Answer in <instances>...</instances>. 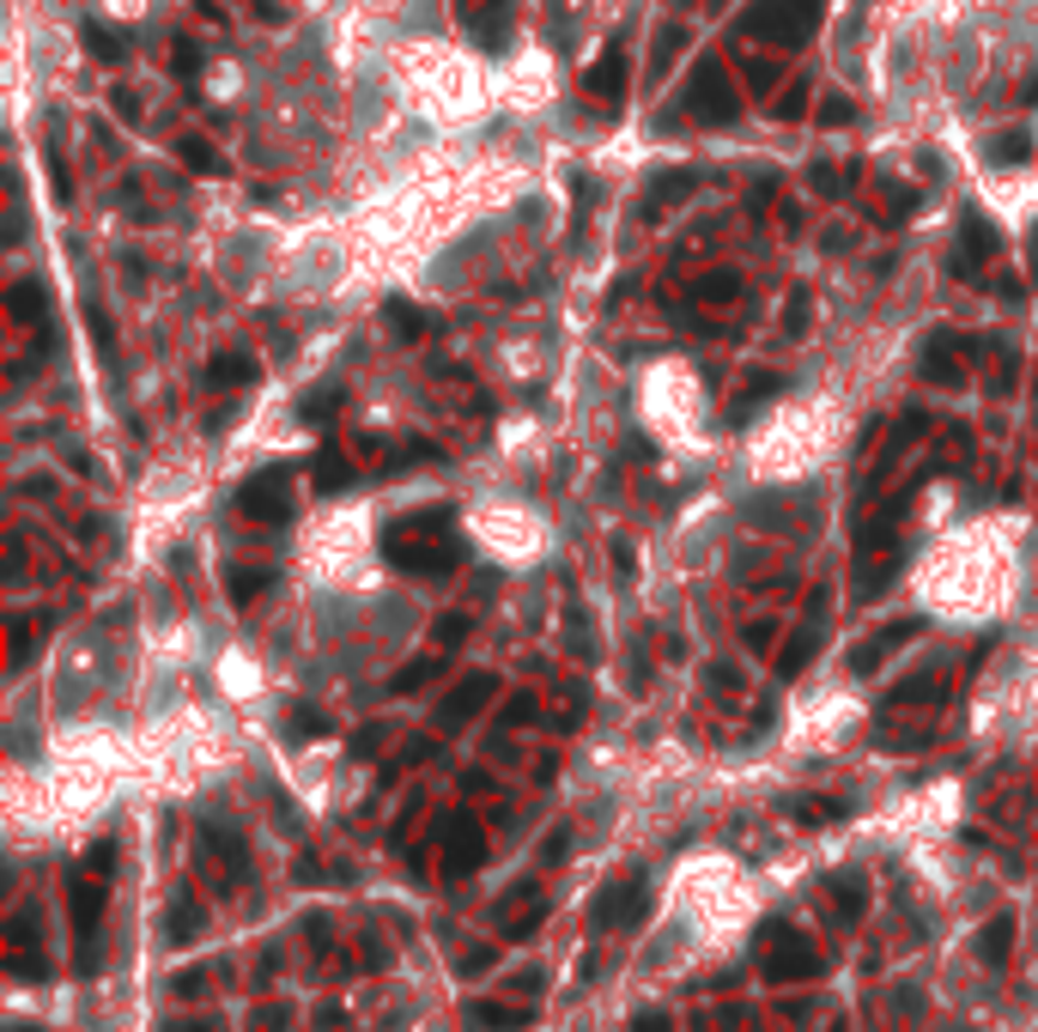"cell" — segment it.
<instances>
[{"instance_id":"603a6c76","label":"cell","mask_w":1038,"mask_h":1032,"mask_svg":"<svg viewBox=\"0 0 1038 1032\" xmlns=\"http://www.w3.org/2000/svg\"><path fill=\"white\" fill-rule=\"evenodd\" d=\"M176 152H183V165H189V170H201V177H219V170H225V158L213 152V140H195V134H189V140L176 146Z\"/></svg>"},{"instance_id":"d4e9b609","label":"cell","mask_w":1038,"mask_h":1032,"mask_svg":"<svg viewBox=\"0 0 1038 1032\" xmlns=\"http://www.w3.org/2000/svg\"><path fill=\"white\" fill-rule=\"evenodd\" d=\"M201 923H207V911H201L195 899H176V911H171V941H189V935H201Z\"/></svg>"},{"instance_id":"30bf717a","label":"cell","mask_w":1038,"mask_h":1032,"mask_svg":"<svg viewBox=\"0 0 1038 1032\" xmlns=\"http://www.w3.org/2000/svg\"><path fill=\"white\" fill-rule=\"evenodd\" d=\"M540 917H547V899H540V887L528 881V887H516V893H504V905H499V929L511 941H523V935H535L540 929Z\"/></svg>"},{"instance_id":"83f0119b","label":"cell","mask_w":1038,"mask_h":1032,"mask_svg":"<svg viewBox=\"0 0 1038 1032\" xmlns=\"http://www.w3.org/2000/svg\"><path fill=\"white\" fill-rule=\"evenodd\" d=\"M346 474H353V468H346L341 450H322V456H316V486H322V492H334V486H341Z\"/></svg>"},{"instance_id":"7a4b0ae2","label":"cell","mask_w":1038,"mask_h":1032,"mask_svg":"<svg viewBox=\"0 0 1038 1032\" xmlns=\"http://www.w3.org/2000/svg\"><path fill=\"white\" fill-rule=\"evenodd\" d=\"M760 948H765V978H814L826 960H820V948L802 935V929H789V923H772L760 935Z\"/></svg>"},{"instance_id":"b9f144b4","label":"cell","mask_w":1038,"mask_h":1032,"mask_svg":"<svg viewBox=\"0 0 1038 1032\" xmlns=\"http://www.w3.org/2000/svg\"><path fill=\"white\" fill-rule=\"evenodd\" d=\"M631 1032H674V1027H669V1014H638V1020H631Z\"/></svg>"},{"instance_id":"7bdbcfd3","label":"cell","mask_w":1038,"mask_h":1032,"mask_svg":"<svg viewBox=\"0 0 1038 1032\" xmlns=\"http://www.w3.org/2000/svg\"><path fill=\"white\" fill-rule=\"evenodd\" d=\"M280 1027H286V1008H267V1014L255 1020V1032H280Z\"/></svg>"},{"instance_id":"2e32d148","label":"cell","mask_w":1038,"mask_h":1032,"mask_svg":"<svg viewBox=\"0 0 1038 1032\" xmlns=\"http://www.w3.org/2000/svg\"><path fill=\"white\" fill-rule=\"evenodd\" d=\"M201 838H207V850L225 863V875H243V869H250V850H243V832H231L225 820H201Z\"/></svg>"},{"instance_id":"74e56055","label":"cell","mask_w":1038,"mask_h":1032,"mask_svg":"<svg viewBox=\"0 0 1038 1032\" xmlns=\"http://www.w3.org/2000/svg\"><path fill=\"white\" fill-rule=\"evenodd\" d=\"M171 55H176L171 67H176V73H183V79H189V73H201V49H195V43H176Z\"/></svg>"},{"instance_id":"5b68a950","label":"cell","mask_w":1038,"mask_h":1032,"mask_svg":"<svg viewBox=\"0 0 1038 1032\" xmlns=\"http://www.w3.org/2000/svg\"><path fill=\"white\" fill-rule=\"evenodd\" d=\"M645 905H650L645 875H619V881H607V887L595 893L590 923H595V929H631L638 917H645Z\"/></svg>"},{"instance_id":"ee69618b","label":"cell","mask_w":1038,"mask_h":1032,"mask_svg":"<svg viewBox=\"0 0 1038 1032\" xmlns=\"http://www.w3.org/2000/svg\"><path fill=\"white\" fill-rule=\"evenodd\" d=\"M566 844H571L566 832H552V838H547V863H566Z\"/></svg>"},{"instance_id":"836d02e7","label":"cell","mask_w":1038,"mask_h":1032,"mask_svg":"<svg viewBox=\"0 0 1038 1032\" xmlns=\"http://www.w3.org/2000/svg\"><path fill=\"white\" fill-rule=\"evenodd\" d=\"M432 638L444 644V650H449V644H461V638H468V614H444V620L432 626Z\"/></svg>"},{"instance_id":"52a82bcc","label":"cell","mask_w":1038,"mask_h":1032,"mask_svg":"<svg viewBox=\"0 0 1038 1032\" xmlns=\"http://www.w3.org/2000/svg\"><path fill=\"white\" fill-rule=\"evenodd\" d=\"M383 553H389V565H401V571H420V577H437V571H449V565L461 559V547L456 541H413V535H395L389 529V541H383Z\"/></svg>"},{"instance_id":"cb8c5ba5","label":"cell","mask_w":1038,"mask_h":1032,"mask_svg":"<svg viewBox=\"0 0 1038 1032\" xmlns=\"http://www.w3.org/2000/svg\"><path fill=\"white\" fill-rule=\"evenodd\" d=\"M225 583H231V601H255L267 583H274V571H243V565H231V571H225Z\"/></svg>"},{"instance_id":"f1b7e54d","label":"cell","mask_w":1038,"mask_h":1032,"mask_svg":"<svg viewBox=\"0 0 1038 1032\" xmlns=\"http://www.w3.org/2000/svg\"><path fill=\"white\" fill-rule=\"evenodd\" d=\"M935 693H942V687H935V680L911 674L905 687H899V693H887V711H899V705H923V699H935Z\"/></svg>"},{"instance_id":"ac0fdd59","label":"cell","mask_w":1038,"mask_h":1032,"mask_svg":"<svg viewBox=\"0 0 1038 1032\" xmlns=\"http://www.w3.org/2000/svg\"><path fill=\"white\" fill-rule=\"evenodd\" d=\"M917 371H923V383H947V389H954V383L966 377L960 371V359H954V340H929V347H923V359H917Z\"/></svg>"},{"instance_id":"484cf974","label":"cell","mask_w":1038,"mask_h":1032,"mask_svg":"<svg viewBox=\"0 0 1038 1032\" xmlns=\"http://www.w3.org/2000/svg\"><path fill=\"white\" fill-rule=\"evenodd\" d=\"M383 322H389V328H395V334H401V340H420V334H425V316H420V310H408V304H401V298H389V310H383Z\"/></svg>"},{"instance_id":"4dcf8cb0","label":"cell","mask_w":1038,"mask_h":1032,"mask_svg":"<svg viewBox=\"0 0 1038 1032\" xmlns=\"http://www.w3.org/2000/svg\"><path fill=\"white\" fill-rule=\"evenodd\" d=\"M85 49H92L98 61H122V37L110 25H85Z\"/></svg>"},{"instance_id":"e0dca14e","label":"cell","mask_w":1038,"mask_h":1032,"mask_svg":"<svg viewBox=\"0 0 1038 1032\" xmlns=\"http://www.w3.org/2000/svg\"><path fill=\"white\" fill-rule=\"evenodd\" d=\"M255 377H262V365H255L250 353H219V359L207 365V383H213V389H250Z\"/></svg>"},{"instance_id":"ba28073f","label":"cell","mask_w":1038,"mask_h":1032,"mask_svg":"<svg viewBox=\"0 0 1038 1032\" xmlns=\"http://www.w3.org/2000/svg\"><path fill=\"white\" fill-rule=\"evenodd\" d=\"M492 693H499V680L492 674H468L461 687H449L444 705H437V729H461V723L474 717V711H487Z\"/></svg>"},{"instance_id":"4316f807","label":"cell","mask_w":1038,"mask_h":1032,"mask_svg":"<svg viewBox=\"0 0 1038 1032\" xmlns=\"http://www.w3.org/2000/svg\"><path fill=\"white\" fill-rule=\"evenodd\" d=\"M13 316H19V322H37V316H43V286H37V280H19V286H13Z\"/></svg>"},{"instance_id":"d6a6232c","label":"cell","mask_w":1038,"mask_h":1032,"mask_svg":"<svg viewBox=\"0 0 1038 1032\" xmlns=\"http://www.w3.org/2000/svg\"><path fill=\"white\" fill-rule=\"evenodd\" d=\"M832 893H839V911H844V917H856V911H863V881L839 875V881H832Z\"/></svg>"},{"instance_id":"f35d334b","label":"cell","mask_w":1038,"mask_h":1032,"mask_svg":"<svg viewBox=\"0 0 1038 1032\" xmlns=\"http://www.w3.org/2000/svg\"><path fill=\"white\" fill-rule=\"evenodd\" d=\"M856 110H851V98H826V104H820V122H851Z\"/></svg>"},{"instance_id":"ffe728a7","label":"cell","mask_w":1038,"mask_h":1032,"mask_svg":"<svg viewBox=\"0 0 1038 1032\" xmlns=\"http://www.w3.org/2000/svg\"><path fill=\"white\" fill-rule=\"evenodd\" d=\"M1008 948H1014V917H996V923L978 935V960H984L990 972H1002V960H1008Z\"/></svg>"},{"instance_id":"9c48e42d","label":"cell","mask_w":1038,"mask_h":1032,"mask_svg":"<svg viewBox=\"0 0 1038 1032\" xmlns=\"http://www.w3.org/2000/svg\"><path fill=\"white\" fill-rule=\"evenodd\" d=\"M487 863V832L468 820V814H456L444 832V875H474V869Z\"/></svg>"},{"instance_id":"8d00e7d4","label":"cell","mask_w":1038,"mask_h":1032,"mask_svg":"<svg viewBox=\"0 0 1038 1032\" xmlns=\"http://www.w3.org/2000/svg\"><path fill=\"white\" fill-rule=\"evenodd\" d=\"M49 183H55V201H73V177H67V165L49 152Z\"/></svg>"},{"instance_id":"7402d4cb","label":"cell","mask_w":1038,"mask_h":1032,"mask_svg":"<svg viewBox=\"0 0 1038 1032\" xmlns=\"http://www.w3.org/2000/svg\"><path fill=\"white\" fill-rule=\"evenodd\" d=\"M286 735L292 741H316V735H329V717H322L316 705H292L286 711Z\"/></svg>"},{"instance_id":"d590c367","label":"cell","mask_w":1038,"mask_h":1032,"mask_svg":"<svg viewBox=\"0 0 1038 1032\" xmlns=\"http://www.w3.org/2000/svg\"><path fill=\"white\" fill-rule=\"evenodd\" d=\"M710 693H735V687H741V674H735V668H729V662H710Z\"/></svg>"},{"instance_id":"d6986e66","label":"cell","mask_w":1038,"mask_h":1032,"mask_svg":"<svg viewBox=\"0 0 1038 1032\" xmlns=\"http://www.w3.org/2000/svg\"><path fill=\"white\" fill-rule=\"evenodd\" d=\"M468 1020L480 1032H516V1027H528L535 1020V1008H504V1002H474L468 1008Z\"/></svg>"},{"instance_id":"277c9868","label":"cell","mask_w":1038,"mask_h":1032,"mask_svg":"<svg viewBox=\"0 0 1038 1032\" xmlns=\"http://www.w3.org/2000/svg\"><path fill=\"white\" fill-rule=\"evenodd\" d=\"M98 923H104V875L92 881V869L73 875V941H79V972L98 966Z\"/></svg>"},{"instance_id":"44dd1931","label":"cell","mask_w":1038,"mask_h":1032,"mask_svg":"<svg viewBox=\"0 0 1038 1032\" xmlns=\"http://www.w3.org/2000/svg\"><path fill=\"white\" fill-rule=\"evenodd\" d=\"M437 674H444V656H420V662H408L389 680V693H420L425 680H437Z\"/></svg>"},{"instance_id":"60d3db41","label":"cell","mask_w":1038,"mask_h":1032,"mask_svg":"<svg viewBox=\"0 0 1038 1032\" xmlns=\"http://www.w3.org/2000/svg\"><path fill=\"white\" fill-rule=\"evenodd\" d=\"M814 189H820V195H839V189H844V177H839V170H826V165H820V170H814Z\"/></svg>"},{"instance_id":"3957f363","label":"cell","mask_w":1038,"mask_h":1032,"mask_svg":"<svg viewBox=\"0 0 1038 1032\" xmlns=\"http://www.w3.org/2000/svg\"><path fill=\"white\" fill-rule=\"evenodd\" d=\"M686 110H693L698 122H710V128H723V122H735V86H729V67L723 61H698L693 79H686Z\"/></svg>"},{"instance_id":"e575fe53","label":"cell","mask_w":1038,"mask_h":1032,"mask_svg":"<svg viewBox=\"0 0 1038 1032\" xmlns=\"http://www.w3.org/2000/svg\"><path fill=\"white\" fill-rule=\"evenodd\" d=\"M796 814H802V820H844V802H832V796L820 802L814 796V802H796Z\"/></svg>"},{"instance_id":"ab89813d","label":"cell","mask_w":1038,"mask_h":1032,"mask_svg":"<svg viewBox=\"0 0 1038 1032\" xmlns=\"http://www.w3.org/2000/svg\"><path fill=\"white\" fill-rule=\"evenodd\" d=\"M789 334H802V322H808V292H796V298H789Z\"/></svg>"},{"instance_id":"5bb4252c","label":"cell","mask_w":1038,"mask_h":1032,"mask_svg":"<svg viewBox=\"0 0 1038 1032\" xmlns=\"http://www.w3.org/2000/svg\"><path fill=\"white\" fill-rule=\"evenodd\" d=\"M820 608H826V596H814V608H808V626L784 644V656H777V674H784V680H789V674H802L808 656L820 650Z\"/></svg>"},{"instance_id":"f546056e","label":"cell","mask_w":1038,"mask_h":1032,"mask_svg":"<svg viewBox=\"0 0 1038 1032\" xmlns=\"http://www.w3.org/2000/svg\"><path fill=\"white\" fill-rule=\"evenodd\" d=\"M1026 152H1033L1026 134H996V140H990V158H996V165H1026Z\"/></svg>"},{"instance_id":"1f68e13d","label":"cell","mask_w":1038,"mask_h":1032,"mask_svg":"<svg viewBox=\"0 0 1038 1032\" xmlns=\"http://www.w3.org/2000/svg\"><path fill=\"white\" fill-rule=\"evenodd\" d=\"M85 322H92V334H98V353H104V359H116V328H110V316L92 304V310H85Z\"/></svg>"},{"instance_id":"4fadbf2b","label":"cell","mask_w":1038,"mask_h":1032,"mask_svg":"<svg viewBox=\"0 0 1038 1032\" xmlns=\"http://www.w3.org/2000/svg\"><path fill=\"white\" fill-rule=\"evenodd\" d=\"M990 249H996V231H990L984 219H966L960 225V256H954V274L960 280H978L990 262Z\"/></svg>"},{"instance_id":"7c38bea8","label":"cell","mask_w":1038,"mask_h":1032,"mask_svg":"<svg viewBox=\"0 0 1038 1032\" xmlns=\"http://www.w3.org/2000/svg\"><path fill=\"white\" fill-rule=\"evenodd\" d=\"M583 92L590 98H602V104H619V98H626V43H607L602 49V61L590 67V73H583Z\"/></svg>"},{"instance_id":"8992f818","label":"cell","mask_w":1038,"mask_h":1032,"mask_svg":"<svg viewBox=\"0 0 1038 1032\" xmlns=\"http://www.w3.org/2000/svg\"><path fill=\"white\" fill-rule=\"evenodd\" d=\"M286 468H267L255 480L237 486V510L250 517V523H292V492H286Z\"/></svg>"},{"instance_id":"8fae6325","label":"cell","mask_w":1038,"mask_h":1032,"mask_svg":"<svg viewBox=\"0 0 1038 1032\" xmlns=\"http://www.w3.org/2000/svg\"><path fill=\"white\" fill-rule=\"evenodd\" d=\"M917 632H923V620H893V626H881L868 644H856V650H851V668H856V674H868V668H881L887 656H893V650H905V644L917 638Z\"/></svg>"},{"instance_id":"6da1fadb","label":"cell","mask_w":1038,"mask_h":1032,"mask_svg":"<svg viewBox=\"0 0 1038 1032\" xmlns=\"http://www.w3.org/2000/svg\"><path fill=\"white\" fill-rule=\"evenodd\" d=\"M820 25V0H760L748 13V31L765 43H784V49H796V43H808Z\"/></svg>"},{"instance_id":"9a60e30c","label":"cell","mask_w":1038,"mask_h":1032,"mask_svg":"<svg viewBox=\"0 0 1038 1032\" xmlns=\"http://www.w3.org/2000/svg\"><path fill=\"white\" fill-rule=\"evenodd\" d=\"M468 31L487 43V49H504V43H511V7H504V0H474Z\"/></svg>"}]
</instances>
